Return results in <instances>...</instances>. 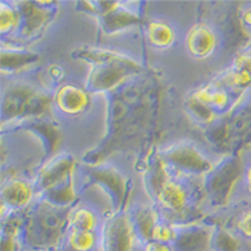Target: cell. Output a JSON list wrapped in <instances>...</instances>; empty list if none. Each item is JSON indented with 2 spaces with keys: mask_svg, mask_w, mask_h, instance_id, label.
<instances>
[{
  "mask_svg": "<svg viewBox=\"0 0 251 251\" xmlns=\"http://www.w3.org/2000/svg\"><path fill=\"white\" fill-rule=\"evenodd\" d=\"M22 23V12L11 7L7 3H1L0 5V29L1 34H10L18 29Z\"/></svg>",
  "mask_w": 251,
  "mask_h": 251,
  "instance_id": "5bb4252c",
  "label": "cell"
},
{
  "mask_svg": "<svg viewBox=\"0 0 251 251\" xmlns=\"http://www.w3.org/2000/svg\"><path fill=\"white\" fill-rule=\"evenodd\" d=\"M239 22H241L242 28L246 31V34L251 36V3L245 4L243 8L239 11Z\"/></svg>",
  "mask_w": 251,
  "mask_h": 251,
  "instance_id": "d6986e66",
  "label": "cell"
},
{
  "mask_svg": "<svg viewBox=\"0 0 251 251\" xmlns=\"http://www.w3.org/2000/svg\"><path fill=\"white\" fill-rule=\"evenodd\" d=\"M34 188L23 179H10L3 183L1 188V204L8 208H23L32 201Z\"/></svg>",
  "mask_w": 251,
  "mask_h": 251,
  "instance_id": "52a82bcc",
  "label": "cell"
},
{
  "mask_svg": "<svg viewBox=\"0 0 251 251\" xmlns=\"http://www.w3.org/2000/svg\"><path fill=\"white\" fill-rule=\"evenodd\" d=\"M154 195L158 204L167 213L180 215L186 214L190 208V191L183 182L178 178H173L167 164L163 160L159 162V167L151 178Z\"/></svg>",
  "mask_w": 251,
  "mask_h": 251,
  "instance_id": "7a4b0ae2",
  "label": "cell"
},
{
  "mask_svg": "<svg viewBox=\"0 0 251 251\" xmlns=\"http://www.w3.org/2000/svg\"><path fill=\"white\" fill-rule=\"evenodd\" d=\"M145 251H173L171 247L166 243H159V242H154L151 241L146 245V250Z\"/></svg>",
  "mask_w": 251,
  "mask_h": 251,
  "instance_id": "ffe728a7",
  "label": "cell"
},
{
  "mask_svg": "<svg viewBox=\"0 0 251 251\" xmlns=\"http://www.w3.org/2000/svg\"><path fill=\"white\" fill-rule=\"evenodd\" d=\"M232 218V234L245 247H251V202L237 199V211Z\"/></svg>",
  "mask_w": 251,
  "mask_h": 251,
  "instance_id": "ba28073f",
  "label": "cell"
},
{
  "mask_svg": "<svg viewBox=\"0 0 251 251\" xmlns=\"http://www.w3.org/2000/svg\"><path fill=\"white\" fill-rule=\"evenodd\" d=\"M82 58L91 60L94 70L88 77V87L92 91L111 90L128 76L132 71H138L139 66L132 59L119 52L100 49L83 50Z\"/></svg>",
  "mask_w": 251,
  "mask_h": 251,
  "instance_id": "6da1fadb",
  "label": "cell"
},
{
  "mask_svg": "<svg viewBox=\"0 0 251 251\" xmlns=\"http://www.w3.org/2000/svg\"><path fill=\"white\" fill-rule=\"evenodd\" d=\"M237 186L239 191L235 193V198L251 202V156L242 155V174Z\"/></svg>",
  "mask_w": 251,
  "mask_h": 251,
  "instance_id": "2e32d148",
  "label": "cell"
},
{
  "mask_svg": "<svg viewBox=\"0 0 251 251\" xmlns=\"http://www.w3.org/2000/svg\"><path fill=\"white\" fill-rule=\"evenodd\" d=\"M22 4L25 5V32L31 34L47 22L50 12L46 8L38 7V3H22Z\"/></svg>",
  "mask_w": 251,
  "mask_h": 251,
  "instance_id": "7c38bea8",
  "label": "cell"
},
{
  "mask_svg": "<svg viewBox=\"0 0 251 251\" xmlns=\"http://www.w3.org/2000/svg\"><path fill=\"white\" fill-rule=\"evenodd\" d=\"M147 39L156 49H167L175 42L174 28L163 20H150L147 23Z\"/></svg>",
  "mask_w": 251,
  "mask_h": 251,
  "instance_id": "9c48e42d",
  "label": "cell"
},
{
  "mask_svg": "<svg viewBox=\"0 0 251 251\" xmlns=\"http://www.w3.org/2000/svg\"><path fill=\"white\" fill-rule=\"evenodd\" d=\"M90 95L84 88L75 84H64L53 95V103L66 115H79L90 106Z\"/></svg>",
  "mask_w": 251,
  "mask_h": 251,
  "instance_id": "5b68a950",
  "label": "cell"
},
{
  "mask_svg": "<svg viewBox=\"0 0 251 251\" xmlns=\"http://www.w3.org/2000/svg\"><path fill=\"white\" fill-rule=\"evenodd\" d=\"M74 162L67 156L55 158L40 170L38 183L44 191H50L74 179Z\"/></svg>",
  "mask_w": 251,
  "mask_h": 251,
  "instance_id": "8992f818",
  "label": "cell"
},
{
  "mask_svg": "<svg viewBox=\"0 0 251 251\" xmlns=\"http://www.w3.org/2000/svg\"><path fill=\"white\" fill-rule=\"evenodd\" d=\"M243 155H245V156H251V149H249V150H246V151H243Z\"/></svg>",
  "mask_w": 251,
  "mask_h": 251,
  "instance_id": "44dd1931",
  "label": "cell"
},
{
  "mask_svg": "<svg viewBox=\"0 0 251 251\" xmlns=\"http://www.w3.org/2000/svg\"><path fill=\"white\" fill-rule=\"evenodd\" d=\"M159 222L158 214L150 207L139 208L135 214V228L136 232H139L146 239H151V234L156 223Z\"/></svg>",
  "mask_w": 251,
  "mask_h": 251,
  "instance_id": "8fae6325",
  "label": "cell"
},
{
  "mask_svg": "<svg viewBox=\"0 0 251 251\" xmlns=\"http://www.w3.org/2000/svg\"><path fill=\"white\" fill-rule=\"evenodd\" d=\"M70 222L73 228L94 231L98 227V215L88 207H76L70 214Z\"/></svg>",
  "mask_w": 251,
  "mask_h": 251,
  "instance_id": "4fadbf2b",
  "label": "cell"
},
{
  "mask_svg": "<svg viewBox=\"0 0 251 251\" xmlns=\"http://www.w3.org/2000/svg\"><path fill=\"white\" fill-rule=\"evenodd\" d=\"M68 243L75 251H90L97 245V235L94 231H86L71 227Z\"/></svg>",
  "mask_w": 251,
  "mask_h": 251,
  "instance_id": "9a60e30c",
  "label": "cell"
},
{
  "mask_svg": "<svg viewBox=\"0 0 251 251\" xmlns=\"http://www.w3.org/2000/svg\"><path fill=\"white\" fill-rule=\"evenodd\" d=\"M176 235H178V231L175 230V226L170 223L158 222L151 234V241L169 245L171 242H175Z\"/></svg>",
  "mask_w": 251,
  "mask_h": 251,
  "instance_id": "e0dca14e",
  "label": "cell"
},
{
  "mask_svg": "<svg viewBox=\"0 0 251 251\" xmlns=\"http://www.w3.org/2000/svg\"><path fill=\"white\" fill-rule=\"evenodd\" d=\"M35 56H31L25 52H10L8 60H1L3 62V68L8 64L10 67H19V66H25L27 63H29Z\"/></svg>",
  "mask_w": 251,
  "mask_h": 251,
  "instance_id": "ac0fdd59",
  "label": "cell"
},
{
  "mask_svg": "<svg viewBox=\"0 0 251 251\" xmlns=\"http://www.w3.org/2000/svg\"><path fill=\"white\" fill-rule=\"evenodd\" d=\"M101 22L107 31H119V29L138 23L139 18L130 10L122 8V3L115 1V5L111 10L101 15Z\"/></svg>",
  "mask_w": 251,
  "mask_h": 251,
  "instance_id": "30bf717a",
  "label": "cell"
},
{
  "mask_svg": "<svg viewBox=\"0 0 251 251\" xmlns=\"http://www.w3.org/2000/svg\"><path fill=\"white\" fill-rule=\"evenodd\" d=\"M218 38L215 31L206 23L194 25L186 36V49L191 56L206 59L215 51Z\"/></svg>",
  "mask_w": 251,
  "mask_h": 251,
  "instance_id": "277c9868",
  "label": "cell"
},
{
  "mask_svg": "<svg viewBox=\"0 0 251 251\" xmlns=\"http://www.w3.org/2000/svg\"><path fill=\"white\" fill-rule=\"evenodd\" d=\"M163 162L169 169L176 170L182 174L201 175L213 169L211 162L191 145H178L164 152Z\"/></svg>",
  "mask_w": 251,
  "mask_h": 251,
  "instance_id": "3957f363",
  "label": "cell"
}]
</instances>
